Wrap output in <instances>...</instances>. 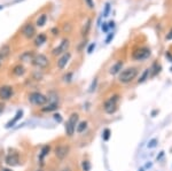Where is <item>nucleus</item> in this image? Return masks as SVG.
<instances>
[{"label":"nucleus","instance_id":"23","mask_svg":"<svg viewBox=\"0 0 172 171\" xmlns=\"http://www.w3.org/2000/svg\"><path fill=\"white\" fill-rule=\"evenodd\" d=\"M46 21H47V15H46V14H41V15L37 19L36 24H37V27H44L46 24Z\"/></svg>","mask_w":172,"mask_h":171},{"label":"nucleus","instance_id":"3","mask_svg":"<svg viewBox=\"0 0 172 171\" xmlns=\"http://www.w3.org/2000/svg\"><path fill=\"white\" fill-rule=\"evenodd\" d=\"M28 101L34 106L43 107L48 102V99H47V95L43 94L41 92L34 91L28 94Z\"/></svg>","mask_w":172,"mask_h":171},{"label":"nucleus","instance_id":"24","mask_svg":"<svg viewBox=\"0 0 172 171\" xmlns=\"http://www.w3.org/2000/svg\"><path fill=\"white\" fill-rule=\"evenodd\" d=\"M149 76V69H146L145 71H143V74L141 75V77L139 78V80H138V83L140 84V83H143L145 80L147 79V77Z\"/></svg>","mask_w":172,"mask_h":171},{"label":"nucleus","instance_id":"9","mask_svg":"<svg viewBox=\"0 0 172 171\" xmlns=\"http://www.w3.org/2000/svg\"><path fill=\"white\" fill-rule=\"evenodd\" d=\"M150 56V50L148 47H140L138 50H135L133 53H132V57L133 60L135 61H142L146 60Z\"/></svg>","mask_w":172,"mask_h":171},{"label":"nucleus","instance_id":"27","mask_svg":"<svg viewBox=\"0 0 172 171\" xmlns=\"http://www.w3.org/2000/svg\"><path fill=\"white\" fill-rule=\"evenodd\" d=\"M84 1H85V4L87 5V7L90 8V9H93V8H94L93 0H84Z\"/></svg>","mask_w":172,"mask_h":171},{"label":"nucleus","instance_id":"10","mask_svg":"<svg viewBox=\"0 0 172 171\" xmlns=\"http://www.w3.org/2000/svg\"><path fill=\"white\" fill-rule=\"evenodd\" d=\"M21 34L24 38L26 39H32L36 37V27H34L32 23H26L24 24L21 30Z\"/></svg>","mask_w":172,"mask_h":171},{"label":"nucleus","instance_id":"20","mask_svg":"<svg viewBox=\"0 0 172 171\" xmlns=\"http://www.w3.org/2000/svg\"><path fill=\"white\" fill-rule=\"evenodd\" d=\"M11 53V46L8 45V44H4V45L0 47V54L5 57V59H7Z\"/></svg>","mask_w":172,"mask_h":171},{"label":"nucleus","instance_id":"38","mask_svg":"<svg viewBox=\"0 0 172 171\" xmlns=\"http://www.w3.org/2000/svg\"><path fill=\"white\" fill-rule=\"evenodd\" d=\"M166 39H168V40H170V39H172V30L170 31V32H169V34H168V36H166Z\"/></svg>","mask_w":172,"mask_h":171},{"label":"nucleus","instance_id":"4","mask_svg":"<svg viewBox=\"0 0 172 171\" xmlns=\"http://www.w3.org/2000/svg\"><path fill=\"white\" fill-rule=\"evenodd\" d=\"M118 95H112L109 99H107L103 103V110L107 114L111 115L117 110V106H118Z\"/></svg>","mask_w":172,"mask_h":171},{"label":"nucleus","instance_id":"7","mask_svg":"<svg viewBox=\"0 0 172 171\" xmlns=\"http://www.w3.org/2000/svg\"><path fill=\"white\" fill-rule=\"evenodd\" d=\"M14 97V88L11 85H1L0 86V101L6 102Z\"/></svg>","mask_w":172,"mask_h":171},{"label":"nucleus","instance_id":"30","mask_svg":"<svg viewBox=\"0 0 172 171\" xmlns=\"http://www.w3.org/2000/svg\"><path fill=\"white\" fill-rule=\"evenodd\" d=\"M51 32H52L53 36H59V32H60V30H59V28L55 27V28H53L52 30H51Z\"/></svg>","mask_w":172,"mask_h":171},{"label":"nucleus","instance_id":"37","mask_svg":"<svg viewBox=\"0 0 172 171\" xmlns=\"http://www.w3.org/2000/svg\"><path fill=\"white\" fill-rule=\"evenodd\" d=\"M108 27L109 28H114L115 27V22H114V21H110V22L108 23Z\"/></svg>","mask_w":172,"mask_h":171},{"label":"nucleus","instance_id":"26","mask_svg":"<svg viewBox=\"0 0 172 171\" xmlns=\"http://www.w3.org/2000/svg\"><path fill=\"white\" fill-rule=\"evenodd\" d=\"M109 137H110V130L106 129L105 131H103V139H105V140H108Z\"/></svg>","mask_w":172,"mask_h":171},{"label":"nucleus","instance_id":"34","mask_svg":"<svg viewBox=\"0 0 172 171\" xmlns=\"http://www.w3.org/2000/svg\"><path fill=\"white\" fill-rule=\"evenodd\" d=\"M71 76H72V74H71V72H69L68 75H66V76L63 77L64 82H70V80H71Z\"/></svg>","mask_w":172,"mask_h":171},{"label":"nucleus","instance_id":"33","mask_svg":"<svg viewBox=\"0 0 172 171\" xmlns=\"http://www.w3.org/2000/svg\"><path fill=\"white\" fill-rule=\"evenodd\" d=\"M94 48H95V44H94V43H93V44H91V45L88 46V48H87V53L91 54V53H92V52H93Z\"/></svg>","mask_w":172,"mask_h":171},{"label":"nucleus","instance_id":"39","mask_svg":"<svg viewBox=\"0 0 172 171\" xmlns=\"http://www.w3.org/2000/svg\"><path fill=\"white\" fill-rule=\"evenodd\" d=\"M55 119H59V122L62 121V118L60 117V115H55Z\"/></svg>","mask_w":172,"mask_h":171},{"label":"nucleus","instance_id":"17","mask_svg":"<svg viewBox=\"0 0 172 171\" xmlns=\"http://www.w3.org/2000/svg\"><path fill=\"white\" fill-rule=\"evenodd\" d=\"M49 153H51V146H49V145L43 146L40 149V153H39V161L43 162V161L45 160L46 156H48Z\"/></svg>","mask_w":172,"mask_h":171},{"label":"nucleus","instance_id":"35","mask_svg":"<svg viewBox=\"0 0 172 171\" xmlns=\"http://www.w3.org/2000/svg\"><path fill=\"white\" fill-rule=\"evenodd\" d=\"M112 38H114V34H109V36L107 37V38H106V44H109V43H110V40H111Z\"/></svg>","mask_w":172,"mask_h":171},{"label":"nucleus","instance_id":"15","mask_svg":"<svg viewBox=\"0 0 172 171\" xmlns=\"http://www.w3.org/2000/svg\"><path fill=\"white\" fill-rule=\"evenodd\" d=\"M59 109V102H47L45 106H43L40 108V110L43 113H52Z\"/></svg>","mask_w":172,"mask_h":171},{"label":"nucleus","instance_id":"43","mask_svg":"<svg viewBox=\"0 0 172 171\" xmlns=\"http://www.w3.org/2000/svg\"><path fill=\"white\" fill-rule=\"evenodd\" d=\"M139 171H143V169H140V170H139Z\"/></svg>","mask_w":172,"mask_h":171},{"label":"nucleus","instance_id":"13","mask_svg":"<svg viewBox=\"0 0 172 171\" xmlns=\"http://www.w3.org/2000/svg\"><path fill=\"white\" fill-rule=\"evenodd\" d=\"M34 55H36L34 51H25V52H23V53L20 55L19 60L21 61V62L31 63V62H32V60H34Z\"/></svg>","mask_w":172,"mask_h":171},{"label":"nucleus","instance_id":"11","mask_svg":"<svg viewBox=\"0 0 172 171\" xmlns=\"http://www.w3.org/2000/svg\"><path fill=\"white\" fill-rule=\"evenodd\" d=\"M5 162L9 167H17L21 164V157L19 153H9L5 157Z\"/></svg>","mask_w":172,"mask_h":171},{"label":"nucleus","instance_id":"40","mask_svg":"<svg viewBox=\"0 0 172 171\" xmlns=\"http://www.w3.org/2000/svg\"><path fill=\"white\" fill-rule=\"evenodd\" d=\"M0 171H11V169H8V168H2Z\"/></svg>","mask_w":172,"mask_h":171},{"label":"nucleus","instance_id":"19","mask_svg":"<svg viewBox=\"0 0 172 171\" xmlns=\"http://www.w3.org/2000/svg\"><path fill=\"white\" fill-rule=\"evenodd\" d=\"M122 68H123V61H118V62H116V63L110 68L109 72H110L111 75H116V74H120V72L122 71Z\"/></svg>","mask_w":172,"mask_h":171},{"label":"nucleus","instance_id":"22","mask_svg":"<svg viewBox=\"0 0 172 171\" xmlns=\"http://www.w3.org/2000/svg\"><path fill=\"white\" fill-rule=\"evenodd\" d=\"M86 129H87V122L86 121L78 122V124H77V126H76V131H77V133H83Z\"/></svg>","mask_w":172,"mask_h":171},{"label":"nucleus","instance_id":"41","mask_svg":"<svg viewBox=\"0 0 172 171\" xmlns=\"http://www.w3.org/2000/svg\"><path fill=\"white\" fill-rule=\"evenodd\" d=\"M36 171H44V170H43V169H37Z\"/></svg>","mask_w":172,"mask_h":171},{"label":"nucleus","instance_id":"36","mask_svg":"<svg viewBox=\"0 0 172 171\" xmlns=\"http://www.w3.org/2000/svg\"><path fill=\"white\" fill-rule=\"evenodd\" d=\"M5 60H6V59H5V57L2 56V55H1V54H0V69H1V67H2V65H4V63H5Z\"/></svg>","mask_w":172,"mask_h":171},{"label":"nucleus","instance_id":"8","mask_svg":"<svg viewBox=\"0 0 172 171\" xmlns=\"http://www.w3.org/2000/svg\"><path fill=\"white\" fill-rule=\"evenodd\" d=\"M69 46H70V40L68 38L62 39V42L56 46L55 48H53L52 50V55L53 56H60V55L64 54L66 52H68Z\"/></svg>","mask_w":172,"mask_h":171},{"label":"nucleus","instance_id":"12","mask_svg":"<svg viewBox=\"0 0 172 171\" xmlns=\"http://www.w3.org/2000/svg\"><path fill=\"white\" fill-rule=\"evenodd\" d=\"M70 59H71V53L68 51V52H66L64 54L60 55V57L57 59V61H56V67L60 69V70H63V69L67 67L68 63H69Z\"/></svg>","mask_w":172,"mask_h":171},{"label":"nucleus","instance_id":"32","mask_svg":"<svg viewBox=\"0 0 172 171\" xmlns=\"http://www.w3.org/2000/svg\"><path fill=\"white\" fill-rule=\"evenodd\" d=\"M5 108H6V103L2 102V101H0V115L5 111Z\"/></svg>","mask_w":172,"mask_h":171},{"label":"nucleus","instance_id":"25","mask_svg":"<svg viewBox=\"0 0 172 171\" xmlns=\"http://www.w3.org/2000/svg\"><path fill=\"white\" fill-rule=\"evenodd\" d=\"M83 170L84 171H90L91 170V164L88 161H84L83 162Z\"/></svg>","mask_w":172,"mask_h":171},{"label":"nucleus","instance_id":"2","mask_svg":"<svg viewBox=\"0 0 172 171\" xmlns=\"http://www.w3.org/2000/svg\"><path fill=\"white\" fill-rule=\"evenodd\" d=\"M79 122V115L77 113H72L69 116L68 121L66 122L64 125V131H66V136L67 137H72L76 132V126Z\"/></svg>","mask_w":172,"mask_h":171},{"label":"nucleus","instance_id":"18","mask_svg":"<svg viewBox=\"0 0 172 171\" xmlns=\"http://www.w3.org/2000/svg\"><path fill=\"white\" fill-rule=\"evenodd\" d=\"M46 40H47V36H46L45 34H37L36 37H34V46H41L44 43H46Z\"/></svg>","mask_w":172,"mask_h":171},{"label":"nucleus","instance_id":"6","mask_svg":"<svg viewBox=\"0 0 172 171\" xmlns=\"http://www.w3.org/2000/svg\"><path fill=\"white\" fill-rule=\"evenodd\" d=\"M54 153V155L57 160L60 161H63L68 155H69V153H70V146L67 144H60L55 146V148L53 151Z\"/></svg>","mask_w":172,"mask_h":171},{"label":"nucleus","instance_id":"5","mask_svg":"<svg viewBox=\"0 0 172 171\" xmlns=\"http://www.w3.org/2000/svg\"><path fill=\"white\" fill-rule=\"evenodd\" d=\"M31 65L38 69H46L49 65V59L46 56L45 54H36L32 62H31Z\"/></svg>","mask_w":172,"mask_h":171},{"label":"nucleus","instance_id":"31","mask_svg":"<svg viewBox=\"0 0 172 171\" xmlns=\"http://www.w3.org/2000/svg\"><path fill=\"white\" fill-rule=\"evenodd\" d=\"M101 29H102V31H103V32H108V30H109L108 23H102Z\"/></svg>","mask_w":172,"mask_h":171},{"label":"nucleus","instance_id":"16","mask_svg":"<svg viewBox=\"0 0 172 171\" xmlns=\"http://www.w3.org/2000/svg\"><path fill=\"white\" fill-rule=\"evenodd\" d=\"M23 116V110H17V113L15 114V116L11 118V121L8 122L7 124H6V129H11V128H13V126L15 125L16 123L22 118Z\"/></svg>","mask_w":172,"mask_h":171},{"label":"nucleus","instance_id":"21","mask_svg":"<svg viewBox=\"0 0 172 171\" xmlns=\"http://www.w3.org/2000/svg\"><path fill=\"white\" fill-rule=\"evenodd\" d=\"M91 23H92V20L91 19H87L86 20V22L83 24L82 27V36L83 37H85V36H87V34H88V31H90L91 29Z\"/></svg>","mask_w":172,"mask_h":171},{"label":"nucleus","instance_id":"1","mask_svg":"<svg viewBox=\"0 0 172 171\" xmlns=\"http://www.w3.org/2000/svg\"><path fill=\"white\" fill-rule=\"evenodd\" d=\"M138 76V68L131 67V68H126L122 70L118 75V80L122 84H129L132 80L135 79V77Z\"/></svg>","mask_w":172,"mask_h":171},{"label":"nucleus","instance_id":"42","mask_svg":"<svg viewBox=\"0 0 172 171\" xmlns=\"http://www.w3.org/2000/svg\"><path fill=\"white\" fill-rule=\"evenodd\" d=\"M2 7H4V6H1V5H0V9H2Z\"/></svg>","mask_w":172,"mask_h":171},{"label":"nucleus","instance_id":"28","mask_svg":"<svg viewBox=\"0 0 172 171\" xmlns=\"http://www.w3.org/2000/svg\"><path fill=\"white\" fill-rule=\"evenodd\" d=\"M109 11H110V5L109 4H107L106 5V7H105V11H103V17H107L108 16V14H109Z\"/></svg>","mask_w":172,"mask_h":171},{"label":"nucleus","instance_id":"14","mask_svg":"<svg viewBox=\"0 0 172 171\" xmlns=\"http://www.w3.org/2000/svg\"><path fill=\"white\" fill-rule=\"evenodd\" d=\"M26 72L25 70V67L23 65H21V63H19V65H15L13 68H11V75L15 77H22L24 76V74Z\"/></svg>","mask_w":172,"mask_h":171},{"label":"nucleus","instance_id":"29","mask_svg":"<svg viewBox=\"0 0 172 171\" xmlns=\"http://www.w3.org/2000/svg\"><path fill=\"white\" fill-rule=\"evenodd\" d=\"M156 142H157V139H152V140L148 142V147H149V148L155 147V146H156Z\"/></svg>","mask_w":172,"mask_h":171}]
</instances>
